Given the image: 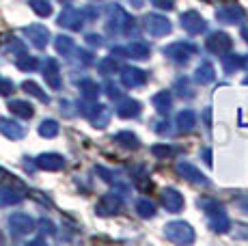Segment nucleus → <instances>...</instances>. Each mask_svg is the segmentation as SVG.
<instances>
[{
    "instance_id": "obj_14",
    "label": "nucleus",
    "mask_w": 248,
    "mask_h": 246,
    "mask_svg": "<svg viewBox=\"0 0 248 246\" xmlns=\"http://www.w3.org/2000/svg\"><path fill=\"white\" fill-rule=\"evenodd\" d=\"M22 89H24V91H28L31 95L39 97L41 102H47V95L39 89V84H35V82H31V80H28V82H24V84H22Z\"/></svg>"
},
{
    "instance_id": "obj_1",
    "label": "nucleus",
    "mask_w": 248,
    "mask_h": 246,
    "mask_svg": "<svg viewBox=\"0 0 248 246\" xmlns=\"http://www.w3.org/2000/svg\"><path fill=\"white\" fill-rule=\"evenodd\" d=\"M9 229H11L13 235H26L35 229V222L26 214H13L11 218H9Z\"/></svg>"
},
{
    "instance_id": "obj_17",
    "label": "nucleus",
    "mask_w": 248,
    "mask_h": 246,
    "mask_svg": "<svg viewBox=\"0 0 248 246\" xmlns=\"http://www.w3.org/2000/svg\"><path fill=\"white\" fill-rule=\"evenodd\" d=\"M11 93H13L11 80H2V78H0V95H11Z\"/></svg>"
},
{
    "instance_id": "obj_2",
    "label": "nucleus",
    "mask_w": 248,
    "mask_h": 246,
    "mask_svg": "<svg viewBox=\"0 0 248 246\" xmlns=\"http://www.w3.org/2000/svg\"><path fill=\"white\" fill-rule=\"evenodd\" d=\"M24 35H26L28 39H31V44L35 46V48H46L47 39H50V35H47L46 26H39V24H35V26H26V28H24Z\"/></svg>"
},
{
    "instance_id": "obj_16",
    "label": "nucleus",
    "mask_w": 248,
    "mask_h": 246,
    "mask_svg": "<svg viewBox=\"0 0 248 246\" xmlns=\"http://www.w3.org/2000/svg\"><path fill=\"white\" fill-rule=\"evenodd\" d=\"M37 59H32V56H22L20 61H17V67L24 69V72H32V69H37Z\"/></svg>"
},
{
    "instance_id": "obj_18",
    "label": "nucleus",
    "mask_w": 248,
    "mask_h": 246,
    "mask_svg": "<svg viewBox=\"0 0 248 246\" xmlns=\"http://www.w3.org/2000/svg\"><path fill=\"white\" fill-rule=\"evenodd\" d=\"M138 210H142L140 214H145V216H151V214H154V205H151V203H147V201H142L140 205H138Z\"/></svg>"
},
{
    "instance_id": "obj_20",
    "label": "nucleus",
    "mask_w": 248,
    "mask_h": 246,
    "mask_svg": "<svg viewBox=\"0 0 248 246\" xmlns=\"http://www.w3.org/2000/svg\"><path fill=\"white\" fill-rule=\"evenodd\" d=\"M63 2H69V0H63Z\"/></svg>"
},
{
    "instance_id": "obj_13",
    "label": "nucleus",
    "mask_w": 248,
    "mask_h": 246,
    "mask_svg": "<svg viewBox=\"0 0 248 246\" xmlns=\"http://www.w3.org/2000/svg\"><path fill=\"white\" fill-rule=\"evenodd\" d=\"M164 205L169 207V210H179L181 207V197L177 195L175 190H169V192H164Z\"/></svg>"
},
{
    "instance_id": "obj_5",
    "label": "nucleus",
    "mask_w": 248,
    "mask_h": 246,
    "mask_svg": "<svg viewBox=\"0 0 248 246\" xmlns=\"http://www.w3.org/2000/svg\"><path fill=\"white\" fill-rule=\"evenodd\" d=\"M59 24L65 26V28H74V31H78V28L82 26L80 11H76V9H65V11L61 13V17H59Z\"/></svg>"
},
{
    "instance_id": "obj_10",
    "label": "nucleus",
    "mask_w": 248,
    "mask_h": 246,
    "mask_svg": "<svg viewBox=\"0 0 248 246\" xmlns=\"http://www.w3.org/2000/svg\"><path fill=\"white\" fill-rule=\"evenodd\" d=\"M147 31L158 35V32H166L169 31V24H166L162 17H147Z\"/></svg>"
},
{
    "instance_id": "obj_11",
    "label": "nucleus",
    "mask_w": 248,
    "mask_h": 246,
    "mask_svg": "<svg viewBox=\"0 0 248 246\" xmlns=\"http://www.w3.org/2000/svg\"><path fill=\"white\" fill-rule=\"evenodd\" d=\"M39 134H41V136H46V138H52V136H56V134H59V123L52 121V119L41 121V125H39Z\"/></svg>"
},
{
    "instance_id": "obj_3",
    "label": "nucleus",
    "mask_w": 248,
    "mask_h": 246,
    "mask_svg": "<svg viewBox=\"0 0 248 246\" xmlns=\"http://www.w3.org/2000/svg\"><path fill=\"white\" fill-rule=\"evenodd\" d=\"M63 164H65V160L59 154H41L37 158V167L46 169V171H59V169H63Z\"/></svg>"
},
{
    "instance_id": "obj_12",
    "label": "nucleus",
    "mask_w": 248,
    "mask_h": 246,
    "mask_svg": "<svg viewBox=\"0 0 248 246\" xmlns=\"http://www.w3.org/2000/svg\"><path fill=\"white\" fill-rule=\"evenodd\" d=\"M31 9L35 13H39L41 17H46V15H50L52 13V7H50L47 0H31Z\"/></svg>"
},
{
    "instance_id": "obj_15",
    "label": "nucleus",
    "mask_w": 248,
    "mask_h": 246,
    "mask_svg": "<svg viewBox=\"0 0 248 246\" xmlns=\"http://www.w3.org/2000/svg\"><path fill=\"white\" fill-rule=\"evenodd\" d=\"M54 46H56V50H59L61 54H69L71 48H74V41H71L69 37H56Z\"/></svg>"
},
{
    "instance_id": "obj_7",
    "label": "nucleus",
    "mask_w": 248,
    "mask_h": 246,
    "mask_svg": "<svg viewBox=\"0 0 248 246\" xmlns=\"http://www.w3.org/2000/svg\"><path fill=\"white\" fill-rule=\"evenodd\" d=\"M46 80L52 89H59L61 87V76H59V65L56 61H46Z\"/></svg>"
},
{
    "instance_id": "obj_19",
    "label": "nucleus",
    "mask_w": 248,
    "mask_h": 246,
    "mask_svg": "<svg viewBox=\"0 0 248 246\" xmlns=\"http://www.w3.org/2000/svg\"><path fill=\"white\" fill-rule=\"evenodd\" d=\"M155 4H158V7H170V2H173V0H154Z\"/></svg>"
},
{
    "instance_id": "obj_8",
    "label": "nucleus",
    "mask_w": 248,
    "mask_h": 246,
    "mask_svg": "<svg viewBox=\"0 0 248 246\" xmlns=\"http://www.w3.org/2000/svg\"><path fill=\"white\" fill-rule=\"evenodd\" d=\"M22 201V192L13 190V188H0V207L16 205Z\"/></svg>"
},
{
    "instance_id": "obj_4",
    "label": "nucleus",
    "mask_w": 248,
    "mask_h": 246,
    "mask_svg": "<svg viewBox=\"0 0 248 246\" xmlns=\"http://www.w3.org/2000/svg\"><path fill=\"white\" fill-rule=\"evenodd\" d=\"M0 132H2L7 138H11V140H17V138H22V136L26 134V130H24L20 123H16L11 119H0Z\"/></svg>"
},
{
    "instance_id": "obj_6",
    "label": "nucleus",
    "mask_w": 248,
    "mask_h": 246,
    "mask_svg": "<svg viewBox=\"0 0 248 246\" xmlns=\"http://www.w3.org/2000/svg\"><path fill=\"white\" fill-rule=\"evenodd\" d=\"M166 233H169V238H173V240H192L190 227L184 225V222H175V225H169Z\"/></svg>"
},
{
    "instance_id": "obj_9",
    "label": "nucleus",
    "mask_w": 248,
    "mask_h": 246,
    "mask_svg": "<svg viewBox=\"0 0 248 246\" xmlns=\"http://www.w3.org/2000/svg\"><path fill=\"white\" fill-rule=\"evenodd\" d=\"M9 108H11L13 115L22 117V119H31L32 117V106L28 102H22V99H13V102L9 104Z\"/></svg>"
}]
</instances>
